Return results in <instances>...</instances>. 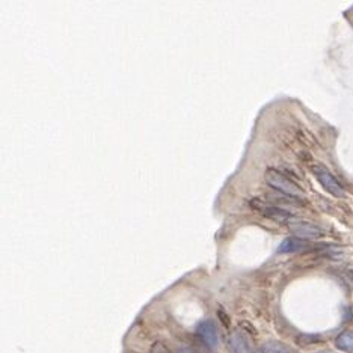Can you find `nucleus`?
Listing matches in <instances>:
<instances>
[{"label":"nucleus","instance_id":"obj_7","mask_svg":"<svg viewBox=\"0 0 353 353\" xmlns=\"http://www.w3.org/2000/svg\"><path fill=\"white\" fill-rule=\"evenodd\" d=\"M263 213H264V216H267V218H270L276 222H287L288 224V221L293 219V215L290 212L282 210L279 207H273V206L263 207Z\"/></svg>","mask_w":353,"mask_h":353},{"label":"nucleus","instance_id":"obj_8","mask_svg":"<svg viewBox=\"0 0 353 353\" xmlns=\"http://www.w3.org/2000/svg\"><path fill=\"white\" fill-rule=\"evenodd\" d=\"M335 346L340 350L352 352L353 350V331H343L337 338H335Z\"/></svg>","mask_w":353,"mask_h":353},{"label":"nucleus","instance_id":"obj_9","mask_svg":"<svg viewBox=\"0 0 353 353\" xmlns=\"http://www.w3.org/2000/svg\"><path fill=\"white\" fill-rule=\"evenodd\" d=\"M264 353H296L293 349H290L288 346L279 343V341H270L264 346L263 349Z\"/></svg>","mask_w":353,"mask_h":353},{"label":"nucleus","instance_id":"obj_5","mask_svg":"<svg viewBox=\"0 0 353 353\" xmlns=\"http://www.w3.org/2000/svg\"><path fill=\"white\" fill-rule=\"evenodd\" d=\"M228 349L231 353H255L254 344L243 331H234L230 334Z\"/></svg>","mask_w":353,"mask_h":353},{"label":"nucleus","instance_id":"obj_10","mask_svg":"<svg viewBox=\"0 0 353 353\" xmlns=\"http://www.w3.org/2000/svg\"><path fill=\"white\" fill-rule=\"evenodd\" d=\"M322 338L320 337H317V335H307V334H302L296 341L300 344V346H308V344H311V343H317V341H320Z\"/></svg>","mask_w":353,"mask_h":353},{"label":"nucleus","instance_id":"obj_4","mask_svg":"<svg viewBox=\"0 0 353 353\" xmlns=\"http://www.w3.org/2000/svg\"><path fill=\"white\" fill-rule=\"evenodd\" d=\"M196 334L209 349L218 350V347H219V334H218V328H216L215 322H212V320L201 322L196 328Z\"/></svg>","mask_w":353,"mask_h":353},{"label":"nucleus","instance_id":"obj_6","mask_svg":"<svg viewBox=\"0 0 353 353\" xmlns=\"http://www.w3.org/2000/svg\"><path fill=\"white\" fill-rule=\"evenodd\" d=\"M308 247V243L307 241H302L299 238H287L284 240L279 247H278V254H291V252H299V250H304Z\"/></svg>","mask_w":353,"mask_h":353},{"label":"nucleus","instance_id":"obj_3","mask_svg":"<svg viewBox=\"0 0 353 353\" xmlns=\"http://www.w3.org/2000/svg\"><path fill=\"white\" fill-rule=\"evenodd\" d=\"M290 233L294 235V238H299L302 241H310V240H319L323 237V231L308 222H291L288 224Z\"/></svg>","mask_w":353,"mask_h":353},{"label":"nucleus","instance_id":"obj_2","mask_svg":"<svg viewBox=\"0 0 353 353\" xmlns=\"http://www.w3.org/2000/svg\"><path fill=\"white\" fill-rule=\"evenodd\" d=\"M311 171H313L314 177L319 180V183L323 186V189L328 190L331 195H334V196H337V198H344V196H346V192H344L343 186L340 184V181H338L325 166L316 165V166L311 168Z\"/></svg>","mask_w":353,"mask_h":353},{"label":"nucleus","instance_id":"obj_11","mask_svg":"<svg viewBox=\"0 0 353 353\" xmlns=\"http://www.w3.org/2000/svg\"><path fill=\"white\" fill-rule=\"evenodd\" d=\"M151 353H172L163 343H156L153 347H151Z\"/></svg>","mask_w":353,"mask_h":353},{"label":"nucleus","instance_id":"obj_13","mask_svg":"<svg viewBox=\"0 0 353 353\" xmlns=\"http://www.w3.org/2000/svg\"><path fill=\"white\" fill-rule=\"evenodd\" d=\"M317 353H335V352H332V350H320Z\"/></svg>","mask_w":353,"mask_h":353},{"label":"nucleus","instance_id":"obj_12","mask_svg":"<svg viewBox=\"0 0 353 353\" xmlns=\"http://www.w3.org/2000/svg\"><path fill=\"white\" fill-rule=\"evenodd\" d=\"M177 353H199V352H196L195 349H192V347H189V346H180L178 350H177Z\"/></svg>","mask_w":353,"mask_h":353},{"label":"nucleus","instance_id":"obj_1","mask_svg":"<svg viewBox=\"0 0 353 353\" xmlns=\"http://www.w3.org/2000/svg\"><path fill=\"white\" fill-rule=\"evenodd\" d=\"M266 181L272 189H275L287 196H291V198L304 196V190L300 189V186H297L294 181H291L288 177H285L284 174H281L276 169H269L266 172Z\"/></svg>","mask_w":353,"mask_h":353}]
</instances>
